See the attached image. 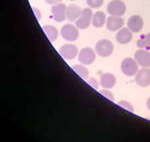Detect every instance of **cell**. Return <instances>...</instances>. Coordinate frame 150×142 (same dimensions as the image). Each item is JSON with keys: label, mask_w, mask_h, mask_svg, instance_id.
<instances>
[{"label": "cell", "mask_w": 150, "mask_h": 142, "mask_svg": "<svg viewBox=\"0 0 150 142\" xmlns=\"http://www.w3.org/2000/svg\"><path fill=\"white\" fill-rule=\"evenodd\" d=\"M113 43L108 39L99 40L95 45V51L100 57H108L113 53Z\"/></svg>", "instance_id": "1"}, {"label": "cell", "mask_w": 150, "mask_h": 142, "mask_svg": "<svg viewBox=\"0 0 150 142\" xmlns=\"http://www.w3.org/2000/svg\"><path fill=\"white\" fill-rule=\"evenodd\" d=\"M138 66L139 64L137 61L133 58H125L121 62V71L126 76H135L136 73L138 72Z\"/></svg>", "instance_id": "2"}, {"label": "cell", "mask_w": 150, "mask_h": 142, "mask_svg": "<svg viewBox=\"0 0 150 142\" xmlns=\"http://www.w3.org/2000/svg\"><path fill=\"white\" fill-rule=\"evenodd\" d=\"M93 17V12L90 8H84L82 10L79 18L75 21V25L79 28V29H86L89 27L90 23L92 22Z\"/></svg>", "instance_id": "3"}, {"label": "cell", "mask_w": 150, "mask_h": 142, "mask_svg": "<svg viewBox=\"0 0 150 142\" xmlns=\"http://www.w3.org/2000/svg\"><path fill=\"white\" fill-rule=\"evenodd\" d=\"M126 11V5L121 0H113L108 3L107 12L113 16H122Z\"/></svg>", "instance_id": "4"}, {"label": "cell", "mask_w": 150, "mask_h": 142, "mask_svg": "<svg viewBox=\"0 0 150 142\" xmlns=\"http://www.w3.org/2000/svg\"><path fill=\"white\" fill-rule=\"evenodd\" d=\"M79 28L72 24H65L61 28V36L66 41H75L79 37Z\"/></svg>", "instance_id": "5"}, {"label": "cell", "mask_w": 150, "mask_h": 142, "mask_svg": "<svg viewBox=\"0 0 150 142\" xmlns=\"http://www.w3.org/2000/svg\"><path fill=\"white\" fill-rule=\"evenodd\" d=\"M96 58V51H94L92 48L85 47L81 49L78 55V60L80 61L81 64L84 65H89V64L93 63Z\"/></svg>", "instance_id": "6"}, {"label": "cell", "mask_w": 150, "mask_h": 142, "mask_svg": "<svg viewBox=\"0 0 150 142\" xmlns=\"http://www.w3.org/2000/svg\"><path fill=\"white\" fill-rule=\"evenodd\" d=\"M135 82L140 87H147L150 85V68L142 67L135 75Z\"/></svg>", "instance_id": "7"}, {"label": "cell", "mask_w": 150, "mask_h": 142, "mask_svg": "<svg viewBox=\"0 0 150 142\" xmlns=\"http://www.w3.org/2000/svg\"><path fill=\"white\" fill-rule=\"evenodd\" d=\"M59 53L65 60H72L77 56L78 48L74 44H64L60 47Z\"/></svg>", "instance_id": "8"}, {"label": "cell", "mask_w": 150, "mask_h": 142, "mask_svg": "<svg viewBox=\"0 0 150 142\" xmlns=\"http://www.w3.org/2000/svg\"><path fill=\"white\" fill-rule=\"evenodd\" d=\"M66 9L67 6L63 3L55 4L51 9V17L57 22H62L66 18Z\"/></svg>", "instance_id": "9"}, {"label": "cell", "mask_w": 150, "mask_h": 142, "mask_svg": "<svg viewBox=\"0 0 150 142\" xmlns=\"http://www.w3.org/2000/svg\"><path fill=\"white\" fill-rule=\"evenodd\" d=\"M134 59L141 67L150 68V51L146 49H139L134 53Z\"/></svg>", "instance_id": "10"}, {"label": "cell", "mask_w": 150, "mask_h": 142, "mask_svg": "<svg viewBox=\"0 0 150 142\" xmlns=\"http://www.w3.org/2000/svg\"><path fill=\"white\" fill-rule=\"evenodd\" d=\"M124 25V19L121 16L110 15L106 20V27L110 31H118Z\"/></svg>", "instance_id": "11"}, {"label": "cell", "mask_w": 150, "mask_h": 142, "mask_svg": "<svg viewBox=\"0 0 150 142\" xmlns=\"http://www.w3.org/2000/svg\"><path fill=\"white\" fill-rule=\"evenodd\" d=\"M144 21L140 15H132L127 21V26L133 33L140 32L143 28Z\"/></svg>", "instance_id": "12"}, {"label": "cell", "mask_w": 150, "mask_h": 142, "mask_svg": "<svg viewBox=\"0 0 150 142\" xmlns=\"http://www.w3.org/2000/svg\"><path fill=\"white\" fill-rule=\"evenodd\" d=\"M132 38V31L128 27H122L121 29H119L118 32L116 33V41L120 43V44H127V43L131 41Z\"/></svg>", "instance_id": "13"}, {"label": "cell", "mask_w": 150, "mask_h": 142, "mask_svg": "<svg viewBox=\"0 0 150 142\" xmlns=\"http://www.w3.org/2000/svg\"><path fill=\"white\" fill-rule=\"evenodd\" d=\"M100 86L104 89L113 88L116 84V77L112 73H104L100 77Z\"/></svg>", "instance_id": "14"}, {"label": "cell", "mask_w": 150, "mask_h": 142, "mask_svg": "<svg viewBox=\"0 0 150 142\" xmlns=\"http://www.w3.org/2000/svg\"><path fill=\"white\" fill-rule=\"evenodd\" d=\"M82 10L76 4H70L66 9V18L69 21H76L80 16Z\"/></svg>", "instance_id": "15"}, {"label": "cell", "mask_w": 150, "mask_h": 142, "mask_svg": "<svg viewBox=\"0 0 150 142\" xmlns=\"http://www.w3.org/2000/svg\"><path fill=\"white\" fill-rule=\"evenodd\" d=\"M106 20H107V18H106L105 13L102 11H97L93 14L92 24H93L94 27L100 28V27H102V26L105 25Z\"/></svg>", "instance_id": "16"}, {"label": "cell", "mask_w": 150, "mask_h": 142, "mask_svg": "<svg viewBox=\"0 0 150 142\" xmlns=\"http://www.w3.org/2000/svg\"><path fill=\"white\" fill-rule=\"evenodd\" d=\"M42 29H43V31H44L45 35L47 36V38L51 42H54L55 40L57 39L58 35H59L58 29L56 27H54L53 25H45V26H43Z\"/></svg>", "instance_id": "17"}, {"label": "cell", "mask_w": 150, "mask_h": 142, "mask_svg": "<svg viewBox=\"0 0 150 142\" xmlns=\"http://www.w3.org/2000/svg\"><path fill=\"white\" fill-rule=\"evenodd\" d=\"M137 47L139 49H148V48H150V33L142 35L137 40Z\"/></svg>", "instance_id": "18"}, {"label": "cell", "mask_w": 150, "mask_h": 142, "mask_svg": "<svg viewBox=\"0 0 150 142\" xmlns=\"http://www.w3.org/2000/svg\"><path fill=\"white\" fill-rule=\"evenodd\" d=\"M72 69H73V70L76 72V73L78 74L82 79L88 78L89 71H88V69L84 66V64L83 65H81V64H75V65H73V67H72Z\"/></svg>", "instance_id": "19"}, {"label": "cell", "mask_w": 150, "mask_h": 142, "mask_svg": "<svg viewBox=\"0 0 150 142\" xmlns=\"http://www.w3.org/2000/svg\"><path fill=\"white\" fill-rule=\"evenodd\" d=\"M104 0H86V3L90 8H99L103 4Z\"/></svg>", "instance_id": "20"}, {"label": "cell", "mask_w": 150, "mask_h": 142, "mask_svg": "<svg viewBox=\"0 0 150 142\" xmlns=\"http://www.w3.org/2000/svg\"><path fill=\"white\" fill-rule=\"evenodd\" d=\"M118 105H119L120 107H122V108H125V109L128 110V111H130V112L134 111V108H133L132 104L130 102H128V101H126V100L119 101V102H118Z\"/></svg>", "instance_id": "21"}, {"label": "cell", "mask_w": 150, "mask_h": 142, "mask_svg": "<svg viewBox=\"0 0 150 142\" xmlns=\"http://www.w3.org/2000/svg\"><path fill=\"white\" fill-rule=\"evenodd\" d=\"M87 83H88L91 87H93L94 89H98L99 85H100V82H99L96 78H94V77H90V78L87 80Z\"/></svg>", "instance_id": "22"}, {"label": "cell", "mask_w": 150, "mask_h": 142, "mask_svg": "<svg viewBox=\"0 0 150 142\" xmlns=\"http://www.w3.org/2000/svg\"><path fill=\"white\" fill-rule=\"evenodd\" d=\"M100 93L102 94L103 96H105L106 98H108L109 100H111V101H113L114 100V95H113V93L112 92H110L109 90H107V89H102V90H100Z\"/></svg>", "instance_id": "23"}, {"label": "cell", "mask_w": 150, "mask_h": 142, "mask_svg": "<svg viewBox=\"0 0 150 142\" xmlns=\"http://www.w3.org/2000/svg\"><path fill=\"white\" fill-rule=\"evenodd\" d=\"M48 4H51V5H55V4L61 3L62 0H45Z\"/></svg>", "instance_id": "24"}, {"label": "cell", "mask_w": 150, "mask_h": 142, "mask_svg": "<svg viewBox=\"0 0 150 142\" xmlns=\"http://www.w3.org/2000/svg\"><path fill=\"white\" fill-rule=\"evenodd\" d=\"M146 106H147V108L150 110V97L147 99V102H146Z\"/></svg>", "instance_id": "25"}, {"label": "cell", "mask_w": 150, "mask_h": 142, "mask_svg": "<svg viewBox=\"0 0 150 142\" xmlns=\"http://www.w3.org/2000/svg\"><path fill=\"white\" fill-rule=\"evenodd\" d=\"M71 1H73V0H71Z\"/></svg>", "instance_id": "26"}]
</instances>
